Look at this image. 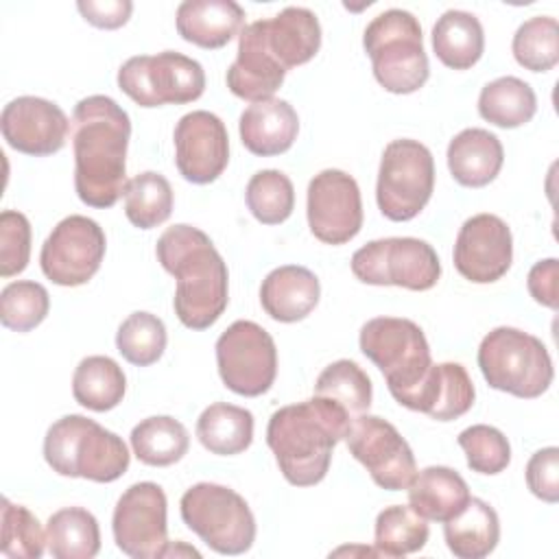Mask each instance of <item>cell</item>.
I'll return each instance as SVG.
<instances>
[{"label": "cell", "instance_id": "cell-10", "mask_svg": "<svg viewBox=\"0 0 559 559\" xmlns=\"http://www.w3.org/2000/svg\"><path fill=\"white\" fill-rule=\"evenodd\" d=\"M118 87L140 107L186 105L205 92L203 66L175 50L138 55L118 70Z\"/></svg>", "mask_w": 559, "mask_h": 559}, {"label": "cell", "instance_id": "cell-6", "mask_svg": "<svg viewBox=\"0 0 559 559\" xmlns=\"http://www.w3.org/2000/svg\"><path fill=\"white\" fill-rule=\"evenodd\" d=\"M478 367L487 384L496 391L522 400L539 397L555 378L546 345L518 328H493L478 345Z\"/></svg>", "mask_w": 559, "mask_h": 559}, {"label": "cell", "instance_id": "cell-47", "mask_svg": "<svg viewBox=\"0 0 559 559\" xmlns=\"http://www.w3.org/2000/svg\"><path fill=\"white\" fill-rule=\"evenodd\" d=\"M79 13L85 22H90L96 28H120L129 22L133 2L131 0H79L76 2Z\"/></svg>", "mask_w": 559, "mask_h": 559}, {"label": "cell", "instance_id": "cell-16", "mask_svg": "<svg viewBox=\"0 0 559 559\" xmlns=\"http://www.w3.org/2000/svg\"><path fill=\"white\" fill-rule=\"evenodd\" d=\"M308 227L325 245H345L362 227L360 188L352 175L325 168L308 183Z\"/></svg>", "mask_w": 559, "mask_h": 559}, {"label": "cell", "instance_id": "cell-4", "mask_svg": "<svg viewBox=\"0 0 559 559\" xmlns=\"http://www.w3.org/2000/svg\"><path fill=\"white\" fill-rule=\"evenodd\" d=\"M44 459L59 476L114 483L129 469L131 454L116 432L85 415H66L48 428Z\"/></svg>", "mask_w": 559, "mask_h": 559}, {"label": "cell", "instance_id": "cell-15", "mask_svg": "<svg viewBox=\"0 0 559 559\" xmlns=\"http://www.w3.org/2000/svg\"><path fill=\"white\" fill-rule=\"evenodd\" d=\"M166 493L157 483L131 485L116 502L111 531L116 546L133 559L164 557L168 546Z\"/></svg>", "mask_w": 559, "mask_h": 559}, {"label": "cell", "instance_id": "cell-32", "mask_svg": "<svg viewBox=\"0 0 559 559\" xmlns=\"http://www.w3.org/2000/svg\"><path fill=\"white\" fill-rule=\"evenodd\" d=\"M124 391V371L109 356H87L74 369L72 395L83 408L96 413L111 411L122 402Z\"/></svg>", "mask_w": 559, "mask_h": 559}, {"label": "cell", "instance_id": "cell-30", "mask_svg": "<svg viewBox=\"0 0 559 559\" xmlns=\"http://www.w3.org/2000/svg\"><path fill=\"white\" fill-rule=\"evenodd\" d=\"M197 437L212 454H240L253 441V415L242 406L214 402L199 415Z\"/></svg>", "mask_w": 559, "mask_h": 559}, {"label": "cell", "instance_id": "cell-39", "mask_svg": "<svg viewBox=\"0 0 559 559\" xmlns=\"http://www.w3.org/2000/svg\"><path fill=\"white\" fill-rule=\"evenodd\" d=\"M511 52L531 72H548L559 61V24L550 15H535L522 22L513 35Z\"/></svg>", "mask_w": 559, "mask_h": 559}, {"label": "cell", "instance_id": "cell-22", "mask_svg": "<svg viewBox=\"0 0 559 559\" xmlns=\"http://www.w3.org/2000/svg\"><path fill=\"white\" fill-rule=\"evenodd\" d=\"M240 142L260 157L286 153L299 133V116L288 100L269 98L251 103L238 122Z\"/></svg>", "mask_w": 559, "mask_h": 559}, {"label": "cell", "instance_id": "cell-43", "mask_svg": "<svg viewBox=\"0 0 559 559\" xmlns=\"http://www.w3.org/2000/svg\"><path fill=\"white\" fill-rule=\"evenodd\" d=\"M456 443L465 452L472 472L493 476L507 469L511 463V445L507 437L493 426L474 424L456 437Z\"/></svg>", "mask_w": 559, "mask_h": 559}, {"label": "cell", "instance_id": "cell-5", "mask_svg": "<svg viewBox=\"0 0 559 559\" xmlns=\"http://www.w3.org/2000/svg\"><path fill=\"white\" fill-rule=\"evenodd\" d=\"M376 81L391 94H413L428 81L430 66L424 50L419 20L404 9L376 15L362 35Z\"/></svg>", "mask_w": 559, "mask_h": 559}, {"label": "cell", "instance_id": "cell-34", "mask_svg": "<svg viewBox=\"0 0 559 559\" xmlns=\"http://www.w3.org/2000/svg\"><path fill=\"white\" fill-rule=\"evenodd\" d=\"M129 439L138 461L153 467H166L181 461L190 448L186 426L170 415L142 419L133 426Z\"/></svg>", "mask_w": 559, "mask_h": 559}, {"label": "cell", "instance_id": "cell-8", "mask_svg": "<svg viewBox=\"0 0 559 559\" xmlns=\"http://www.w3.org/2000/svg\"><path fill=\"white\" fill-rule=\"evenodd\" d=\"M183 524L218 555H242L253 546L255 518L247 500L216 483H197L179 500Z\"/></svg>", "mask_w": 559, "mask_h": 559}, {"label": "cell", "instance_id": "cell-2", "mask_svg": "<svg viewBox=\"0 0 559 559\" xmlns=\"http://www.w3.org/2000/svg\"><path fill=\"white\" fill-rule=\"evenodd\" d=\"M155 255L177 280V319L190 330L214 325L229 301V273L210 236L186 223L173 225L159 236Z\"/></svg>", "mask_w": 559, "mask_h": 559}, {"label": "cell", "instance_id": "cell-25", "mask_svg": "<svg viewBox=\"0 0 559 559\" xmlns=\"http://www.w3.org/2000/svg\"><path fill=\"white\" fill-rule=\"evenodd\" d=\"M260 22L271 55L286 72L308 63L321 48L319 17L306 7H286L277 15Z\"/></svg>", "mask_w": 559, "mask_h": 559}, {"label": "cell", "instance_id": "cell-46", "mask_svg": "<svg viewBox=\"0 0 559 559\" xmlns=\"http://www.w3.org/2000/svg\"><path fill=\"white\" fill-rule=\"evenodd\" d=\"M526 288L537 304H542L550 310H557L559 308V262H557V258H546V260L535 262L528 271Z\"/></svg>", "mask_w": 559, "mask_h": 559}, {"label": "cell", "instance_id": "cell-14", "mask_svg": "<svg viewBox=\"0 0 559 559\" xmlns=\"http://www.w3.org/2000/svg\"><path fill=\"white\" fill-rule=\"evenodd\" d=\"M105 247V231L94 218L70 214L44 240L39 266L57 286H81L100 269Z\"/></svg>", "mask_w": 559, "mask_h": 559}, {"label": "cell", "instance_id": "cell-17", "mask_svg": "<svg viewBox=\"0 0 559 559\" xmlns=\"http://www.w3.org/2000/svg\"><path fill=\"white\" fill-rule=\"evenodd\" d=\"M175 164L179 175L197 186L212 183L229 162V135L223 120L205 109L179 118L175 133Z\"/></svg>", "mask_w": 559, "mask_h": 559}, {"label": "cell", "instance_id": "cell-29", "mask_svg": "<svg viewBox=\"0 0 559 559\" xmlns=\"http://www.w3.org/2000/svg\"><path fill=\"white\" fill-rule=\"evenodd\" d=\"M432 50L452 70H467L483 57L485 33L480 20L461 9H448L432 26Z\"/></svg>", "mask_w": 559, "mask_h": 559}, {"label": "cell", "instance_id": "cell-33", "mask_svg": "<svg viewBox=\"0 0 559 559\" xmlns=\"http://www.w3.org/2000/svg\"><path fill=\"white\" fill-rule=\"evenodd\" d=\"M537 111V96L533 87L518 76H500L487 83L478 96V114L483 120L515 129L526 124Z\"/></svg>", "mask_w": 559, "mask_h": 559}, {"label": "cell", "instance_id": "cell-31", "mask_svg": "<svg viewBox=\"0 0 559 559\" xmlns=\"http://www.w3.org/2000/svg\"><path fill=\"white\" fill-rule=\"evenodd\" d=\"M46 546L55 559H92L100 550L98 520L83 507L55 511L46 524Z\"/></svg>", "mask_w": 559, "mask_h": 559}, {"label": "cell", "instance_id": "cell-11", "mask_svg": "<svg viewBox=\"0 0 559 559\" xmlns=\"http://www.w3.org/2000/svg\"><path fill=\"white\" fill-rule=\"evenodd\" d=\"M352 273L362 284L430 290L441 277L432 245L413 236L378 238L354 251Z\"/></svg>", "mask_w": 559, "mask_h": 559}, {"label": "cell", "instance_id": "cell-45", "mask_svg": "<svg viewBox=\"0 0 559 559\" xmlns=\"http://www.w3.org/2000/svg\"><path fill=\"white\" fill-rule=\"evenodd\" d=\"M526 485L533 496L548 504L559 500V448H542L528 459Z\"/></svg>", "mask_w": 559, "mask_h": 559}, {"label": "cell", "instance_id": "cell-38", "mask_svg": "<svg viewBox=\"0 0 559 559\" xmlns=\"http://www.w3.org/2000/svg\"><path fill=\"white\" fill-rule=\"evenodd\" d=\"M245 201L255 221L262 225H280L295 210V188L282 170H258L247 183Z\"/></svg>", "mask_w": 559, "mask_h": 559}, {"label": "cell", "instance_id": "cell-13", "mask_svg": "<svg viewBox=\"0 0 559 559\" xmlns=\"http://www.w3.org/2000/svg\"><path fill=\"white\" fill-rule=\"evenodd\" d=\"M345 443L349 454L365 465L373 483L386 491H402L417 474L415 454L397 428L378 415L352 419Z\"/></svg>", "mask_w": 559, "mask_h": 559}, {"label": "cell", "instance_id": "cell-26", "mask_svg": "<svg viewBox=\"0 0 559 559\" xmlns=\"http://www.w3.org/2000/svg\"><path fill=\"white\" fill-rule=\"evenodd\" d=\"M445 157L456 183L465 188H483L498 177L504 162V148L496 133L469 127L450 140Z\"/></svg>", "mask_w": 559, "mask_h": 559}, {"label": "cell", "instance_id": "cell-9", "mask_svg": "<svg viewBox=\"0 0 559 559\" xmlns=\"http://www.w3.org/2000/svg\"><path fill=\"white\" fill-rule=\"evenodd\" d=\"M435 190V159L426 144L408 138L384 146L376 201L389 221L404 223L415 218L430 201Z\"/></svg>", "mask_w": 559, "mask_h": 559}, {"label": "cell", "instance_id": "cell-40", "mask_svg": "<svg viewBox=\"0 0 559 559\" xmlns=\"http://www.w3.org/2000/svg\"><path fill=\"white\" fill-rule=\"evenodd\" d=\"M166 325L157 314L131 312L116 332V347L122 358L135 367L157 362L166 349Z\"/></svg>", "mask_w": 559, "mask_h": 559}, {"label": "cell", "instance_id": "cell-44", "mask_svg": "<svg viewBox=\"0 0 559 559\" xmlns=\"http://www.w3.org/2000/svg\"><path fill=\"white\" fill-rule=\"evenodd\" d=\"M31 258V223L17 210L0 214V275L11 277L26 269Z\"/></svg>", "mask_w": 559, "mask_h": 559}, {"label": "cell", "instance_id": "cell-21", "mask_svg": "<svg viewBox=\"0 0 559 559\" xmlns=\"http://www.w3.org/2000/svg\"><path fill=\"white\" fill-rule=\"evenodd\" d=\"M476 397L474 382L459 362H432L419 386L402 406L419 411L437 421H452L465 415Z\"/></svg>", "mask_w": 559, "mask_h": 559}, {"label": "cell", "instance_id": "cell-18", "mask_svg": "<svg viewBox=\"0 0 559 559\" xmlns=\"http://www.w3.org/2000/svg\"><path fill=\"white\" fill-rule=\"evenodd\" d=\"M454 269L474 284L498 282L513 262V236L496 214L467 218L454 242Z\"/></svg>", "mask_w": 559, "mask_h": 559}, {"label": "cell", "instance_id": "cell-48", "mask_svg": "<svg viewBox=\"0 0 559 559\" xmlns=\"http://www.w3.org/2000/svg\"><path fill=\"white\" fill-rule=\"evenodd\" d=\"M179 552H183V555H194V557H199V552H197L194 548H188V546H183L181 542H179V544H175V546H173V544L168 542V546H166V550H164V557H170V555H175V557H177Z\"/></svg>", "mask_w": 559, "mask_h": 559}, {"label": "cell", "instance_id": "cell-20", "mask_svg": "<svg viewBox=\"0 0 559 559\" xmlns=\"http://www.w3.org/2000/svg\"><path fill=\"white\" fill-rule=\"evenodd\" d=\"M284 76L286 70L264 41L262 22L255 20L247 24L238 35V55L227 68L225 81L229 92L249 103L269 100L284 83Z\"/></svg>", "mask_w": 559, "mask_h": 559}, {"label": "cell", "instance_id": "cell-35", "mask_svg": "<svg viewBox=\"0 0 559 559\" xmlns=\"http://www.w3.org/2000/svg\"><path fill=\"white\" fill-rule=\"evenodd\" d=\"M124 214L138 229H153L168 221L173 212V188L155 170H144L124 186Z\"/></svg>", "mask_w": 559, "mask_h": 559}, {"label": "cell", "instance_id": "cell-24", "mask_svg": "<svg viewBox=\"0 0 559 559\" xmlns=\"http://www.w3.org/2000/svg\"><path fill=\"white\" fill-rule=\"evenodd\" d=\"M175 22L181 39L216 50L240 35L245 9L234 0H183L177 7Z\"/></svg>", "mask_w": 559, "mask_h": 559}, {"label": "cell", "instance_id": "cell-42", "mask_svg": "<svg viewBox=\"0 0 559 559\" xmlns=\"http://www.w3.org/2000/svg\"><path fill=\"white\" fill-rule=\"evenodd\" d=\"M2 535L0 552L13 559H39L46 548V533L39 520L22 504L2 498Z\"/></svg>", "mask_w": 559, "mask_h": 559}, {"label": "cell", "instance_id": "cell-41", "mask_svg": "<svg viewBox=\"0 0 559 559\" xmlns=\"http://www.w3.org/2000/svg\"><path fill=\"white\" fill-rule=\"evenodd\" d=\"M50 310L48 290L39 282L17 280L0 293V321L13 332H31Z\"/></svg>", "mask_w": 559, "mask_h": 559}, {"label": "cell", "instance_id": "cell-19", "mask_svg": "<svg viewBox=\"0 0 559 559\" xmlns=\"http://www.w3.org/2000/svg\"><path fill=\"white\" fill-rule=\"evenodd\" d=\"M2 138L24 155H52L63 148L70 120L63 109L39 96H17L4 105L0 116Z\"/></svg>", "mask_w": 559, "mask_h": 559}, {"label": "cell", "instance_id": "cell-12", "mask_svg": "<svg viewBox=\"0 0 559 559\" xmlns=\"http://www.w3.org/2000/svg\"><path fill=\"white\" fill-rule=\"evenodd\" d=\"M216 367L223 384L245 397L266 393L277 376L273 336L255 321H234L216 341Z\"/></svg>", "mask_w": 559, "mask_h": 559}, {"label": "cell", "instance_id": "cell-37", "mask_svg": "<svg viewBox=\"0 0 559 559\" xmlns=\"http://www.w3.org/2000/svg\"><path fill=\"white\" fill-rule=\"evenodd\" d=\"M314 395L325 397L343 406L352 417L369 411L373 386L369 376L347 358L330 362L314 382Z\"/></svg>", "mask_w": 559, "mask_h": 559}, {"label": "cell", "instance_id": "cell-3", "mask_svg": "<svg viewBox=\"0 0 559 559\" xmlns=\"http://www.w3.org/2000/svg\"><path fill=\"white\" fill-rule=\"evenodd\" d=\"M352 419L343 406L317 395L277 408L266 426V443L282 476L295 487L321 483Z\"/></svg>", "mask_w": 559, "mask_h": 559}, {"label": "cell", "instance_id": "cell-1", "mask_svg": "<svg viewBox=\"0 0 559 559\" xmlns=\"http://www.w3.org/2000/svg\"><path fill=\"white\" fill-rule=\"evenodd\" d=\"M74 190L90 207H111L124 194L129 114L109 96L94 94L74 105L70 120Z\"/></svg>", "mask_w": 559, "mask_h": 559}, {"label": "cell", "instance_id": "cell-23", "mask_svg": "<svg viewBox=\"0 0 559 559\" xmlns=\"http://www.w3.org/2000/svg\"><path fill=\"white\" fill-rule=\"evenodd\" d=\"M321 297L317 275L299 264H284L273 269L260 286V304L264 312L280 323H295L306 319Z\"/></svg>", "mask_w": 559, "mask_h": 559}, {"label": "cell", "instance_id": "cell-7", "mask_svg": "<svg viewBox=\"0 0 559 559\" xmlns=\"http://www.w3.org/2000/svg\"><path fill=\"white\" fill-rule=\"evenodd\" d=\"M360 352L382 371L397 404L419 386L432 358L424 330L402 317H376L360 328Z\"/></svg>", "mask_w": 559, "mask_h": 559}, {"label": "cell", "instance_id": "cell-27", "mask_svg": "<svg viewBox=\"0 0 559 559\" xmlns=\"http://www.w3.org/2000/svg\"><path fill=\"white\" fill-rule=\"evenodd\" d=\"M406 489L411 509L424 520L432 522L454 518L472 498L465 478L445 465L424 467L419 474H415Z\"/></svg>", "mask_w": 559, "mask_h": 559}, {"label": "cell", "instance_id": "cell-28", "mask_svg": "<svg viewBox=\"0 0 559 559\" xmlns=\"http://www.w3.org/2000/svg\"><path fill=\"white\" fill-rule=\"evenodd\" d=\"M443 537L454 557L483 559L498 546V513L489 502L480 498H469L454 518L443 522Z\"/></svg>", "mask_w": 559, "mask_h": 559}, {"label": "cell", "instance_id": "cell-36", "mask_svg": "<svg viewBox=\"0 0 559 559\" xmlns=\"http://www.w3.org/2000/svg\"><path fill=\"white\" fill-rule=\"evenodd\" d=\"M430 528L426 520L411 509V504H393L376 518V550L382 557H404L421 550L428 542Z\"/></svg>", "mask_w": 559, "mask_h": 559}]
</instances>
